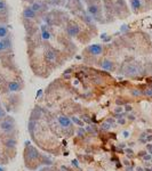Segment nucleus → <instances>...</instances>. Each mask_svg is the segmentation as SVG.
<instances>
[{
	"label": "nucleus",
	"mask_w": 152,
	"mask_h": 171,
	"mask_svg": "<svg viewBox=\"0 0 152 171\" xmlns=\"http://www.w3.org/2000/svg\"><path fill=\"white\" fill-rule=\"evenodd\" d=\"M87 10H88L89 15H91V17H94L95 19L100 21V19L102 18V9H101L100 3H97V2L88 3V6H87Z\"/></svg>",
	"instance_id": "1"
},
{
	"label": "nucleus",
	"mask_w": 152,
	"mask_h": 171,
	"mask_svg": "<svg viewBox=\"0 0 152 171\" xmlns=\"http://www.w3.org/2000/svg\"><path fill=\"white\" fill-rule=\"evenodd\" d=\"M15 129V121L11 118H5L0 122V130L5 134H11Z\"/></svg>",
	"instance_id": "2"
},
{
	"label": "nucleus",
	"mask_w": 152,
	"mask_h": 171,
	"mask_svg": "<svg viewBox=\"0 0 152 171\" xmlns=\"http://www.w3.org/2000/svg\"><path fill=\"white\" fill-rule=\"evenodd\" d=\"M81 29H80V25L76 23V22H70L68 25H67V33L70 35V37H77L79 33H80Z\"/></svg>",
	"instance_id": "3"
},
{
	"label": "nucleus",
	"mask_w": 152,
	"mask_h": 171,
	"mask_svg": "<svg viewBox=\"0 0 152 171\" xmlns=\"http://www.w3.org/2000/svg\"><path fill=\"white\" fill-rule=\"evenodd\" d=\"M87 50L93 56H100L103 53V46L101 43H94V45H90Z\"/></svg>",
	"instance_id": "4"
},
{
	"label": "nucleus",
	"mask_w": 152,
	"mask_h": 171,
	"mask_svg": "<svg viewBox=\"0 0 152 171\" xmlns=\"http://www.w3.org/2000/svg\"><path fill=\"white\" fill-rule=\"evenodd\" d=\"M57 121H59V123H60V126H61L62 128H70V127L72 126V120H71L69 116H67V115H61V116H59Z\"/></svg>",
	"instance_id": "5"
},
{
	"label": "nucleus",
	"mask_w": 152,
	"mask_h": 171,
	"mask_svg": "<svg viewBox=\"0 0 152 171\" xmlns=\"http://www.w3.org/2000/svg\"><path fill=\"white\" fill-rule=\"evenodd\" d=\"M22 15H23L25 18H30V19H33V18L37 17V13L31 8V6H26V7H24Z\"/></svg>",
	"instance_id": "6"
},
{
	"label": "nucleus",
	"mask_w": 152,
	"mask_h": 171,
	"mask_svg": "<svg viewBox=\"0 0 152 171\" xmlns=\"http://www.w3.org/2000/svg\"><path fill=\"white\" fill-rule=\"evenodd\" d=\"M46 59L48 61V62H55L56 61V58H57V54L55 53V50L54 49H48L47 51H46Z\"/></svg>",
	"instance_id": "7"
},
{
	"label": "nucleus",
	"mask_w": 152,
	"mask_h": 171,
	"mask_svg": "<svg viewBox=\"0 0 152 171\" xmlns=\"http://www.w3.org/2000/svg\"><path fill=\"white\" fill-rule=\"evenodd\" d=\"M21 89H22V85L20 82H17V81H10L8 83V90L9 91L15 92V91H20Z\"/></svg>",
	"instance_id": "8"
},
{
	"label": "nucleus",
	"mask_w": 152,
	"mask_h": 171,
	"mask_svg": "<svg viewBox=\"0 0 152 171\" xmlns=\"http://www.w3.org/2000/svg\"><path fill=\"white\" fill-rule=\"evenodd\" d=\"M102 69L105 71H112L113 70V63L109 59H105L102 62Z\"/></svg>",
	"instance_id": "9"
},
{
	"label": "nucleus",
	"mask_w": 152,
	"mask_h": 171,
	"mask_svg": "<svg viewBox=\"0 0 152 171\" xmlns=\"http://www.w3.org/2000/svg\"><path fill=\"white\" fill-rule=\"evenodd\" d=\"M9 34V30L5 26V25H0V40L6 39Z\"/></svg>",
	"instance_id": "10"
},
{
	"label": "nucleus",
	"mask_w": 152,
	"mask_h": 171,
	"mask_svg": "<svg viewBox=\"0 0 152 171\" xmlns=\"http://www.w3.org/2000/svg\"><path fill=\"white\" fill-rule=\"evenodd\" d=\"M44 7H45V6H44L41 2H38V1H34V2L31 5V8H32V9H33L36 13H39V11H41Z\"/></svg>",
	"instance_id": "11"
},
{
	"label": "nucleus",
	"mask_w": 152,
	"mask_h": 171,
	"mask_svg": "<svg viewBox=\"0 0 152 171\" xmlns=\"http://www.w3.org/2000/svg\"><path fill=\"white\" fill-rule=\"evenodd\" d=\"M16 144H17V142H16L15 138H8V139L5 140V145H6L8 148H15Z\"/></svg>",
	"instance_id": "12"
},
{
	"label": "nucleus",
	"mask_w": 152,
	"mask_h": 171,
	"mask_svg": "<svg viewBox=\"0 0 152 171\" xmlns=\"http://www.w3.org/2000/svg\"><path fill=\"white\" fill-rule=\"evenodd\" d=\"M130 6H132L133 10L136 13L141 8V0H130Z\"/></svg>",
	"instance_id": "13"
},
{
	"label": "nucleus",
	"mask_w": 152,
	"mask_h": 171,
	"mask_svg": "<svg viewBox=\"0 0 152 171\" xmlns=\"http://www.w3.org/2000/svg\"><path fill=\"white\" fill-rule=\"evenodd\" d=\"M72 122H75L76 124L80 126V127H83V122H82L81 120H79L78 118H75V116H72Z\"/></svg>",
	"instance_id": "14"
},
{
	"label": "nucleus",
	"mask_w": 152,
	"mask_h": 171,
	"mask_svg": "<svg viewBox=\"0 0 152 171\" xmlns=\"http://www.w3.org/2000/svg\"><path fill=\"white\" fill-rule=\"evenodd\" d=\"M7 8V2L5 0H0V11L5 10Z\"/></svg>",
	"instance_id": "15"
},
{
	"label": "nucleus",
	"mask_w": 152,
	"mask_h": 171,
	"mask_svg": "<svg viewBox=\"0 0 152 171\" xmlns=\"http://www.w3.org/2000/svg\"><path fill=\"white\" fill-rule=\"evenodd\" d=\"M3 50H7V47L5 45V41L3 40H0V53L3 51Z\"/></svg>",
	"instance_id": "16"
},
{
	"label": "nucleus",
	"mask_w": 152,
	"mask_h": 171,
	"mask_svg": "<svg viewBox=\"0 0 152 171\" xmlns=\"http://www.w3.org/2000/svg\"><path fill=\"white\" fill-rule=\"evenodd\" d=\"M5 118H6V112H5L3 108L0 107V120H1V119H5Z\"/></svg>",
	"instance_id": "17"
},
{
	"label": "nucleus",
	"mask_w": 152,
	"mask_h": 171,
	"mask_svg": "<svg viewBox=\"0 0 152 171\" xmlns=\"http://www.w3.org/2000/svg\"><path fill=\"white\" fill-rule=\"evenodd\" d=\"M102 128L108 130V129H110V128H111V124H110L109 122H105V123H103V124H102Z\"/></svg>",
	"instance_id": "18"
},
{
	"label": "nucleus",
	"mask_w": 152,
	"mask_h": 171,
	"mask_svg": "<svg viewBox=\"0 0 152 171\" xmlns=\"http://www.w3.org/2000/svg\"><path fill=\"white\" fill-rule=\"evenodd\" d=\"M144 94H145L147 96H151L152 95V88H149L148 90H145V91H144Z\"/></svg>",
	"instance_id": "19"
},
{
	"label": "nucleus",
	"mask_w": 152,
	"mask_h": 171,
	"mask_svg": "<svg viewBox=\"0 0 152 171\" xmlns=\"http://www.w3.org/2000/svg\"><path fill=\"white\" fill-rule=\"evenodd\" d=\"M140 94H141V92H140L139 90H133V95H134V96H139Z\"/></svg>",
	"instance_id": "20"
},
{
	"label": "nucleus",
	"mask_w": 152,
	"mask_h": 171,
	"mask_svg": "<svg viewBox=\"0 0 152 171\" xmlns=\"http://www.w3.org/2000/svg\"><path fill=\"white\" fill-rule=\"evenodd\" d=\"M125 107H126V111H130V110H132V106H130V105H126Z\"/></svg>",
	"instance_id": "21"
},
{
	"label": "nucleus",
	"mask_w": 152,
	"mask_h": 171,
	"mask_svg": "<svg viewBox=\"0 0 152 171\" xmlns=\"http://www.w3.org/2000/svg\"><path fill=\"white\" fill-rule=\"evenodd\" d=\"M118 122H119L120 124H124V123H125V120H124V119H120V120H119Z\"/></svg>",
	"instance_id": "22"
},
{
	"label": "nucleus",
	"mask_w": 152,
	"mask_h": 171,
	"mask_svg": "<svg viewBox=\"0 0 152 171\" xmlns=\"http://www.w3.org/2000/svg\"><path fill=\"white\" fill-rule=\"evenodd\" d=\"M78 134H85V131H83V130H82V129H80V130H79V131H78Z\"/></svg>",
	"instance_id": "23"
},
{
	"label": "nucleus",
	"mask_w": 152,
	"mask_h": 171,
	"mask_svg": "<svg viewBox=\"0 0 152 171\" xmlns=\"http://www.w3.org/2000/svg\"><path fill=\"white\" fill-rule=\"evenodd\" d=\"M116 112H121V108H120V107H118V108H116Z\"/></svg>",
	"instance_id": "24"
},
{
	"label": "nucleus",
	"mask_w": 152,
	"mask_h": 171,
	"mask_svg": "<svg viewBox=\"0 0 152 171\" xmlns=\"http://www.w3.org/2000/svg\"><path fill=\"white\" fill-rule=\"evenodd\" d=\"M73 164H75V166H76V167H78V163H77V161H76V160H75V161H73Z\"/></svg>",
	"instance_id": "25"
},
{
	"label": "nucleus",
	"mask_w": 152,
	"mask_h": 171,
	"mask_svg": "<svg viewBox=\"0 0 152 171\" xmlns=\"http://www.w3.org/2000/svg\"><path fill=\"white\" fill-rule=\"evenodd\" d=\"M0 171H5V170H3V169H2V168H1V167H0Z\"/></svg>",
	"instance_id": "26"
},
{
	"label": "nucleus",
	"mask_w": 152,
	"mask_h": 171,
	"mask_svg": "<svg viewBox=\"0 0 152 171\" xmlns=\"http://www.w3.org/2000/svg\"><path fill=\"white\" fill-rule=\"evenodd\" d=\"M50 1H54V0H50Z\"/></svg>",
	"instance_id": "27"
}]
</instances>
